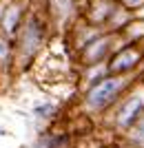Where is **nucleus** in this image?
Instances as JSON below:
<instances>
[{"mask_svg":"<svg viewBox=\"0 0 144 148\" xmlns=\"http://www.w3.org/2000/svg\"><path fill=\"white\" fill-rule=\"evenodd\" d=\"M124 86H126L124 75H111L109 73V75H104V77H100L98 82L91 84V88L84 95V104H87L89 111L100 113L104 108H109L120 97V93L124 91Z\"/></svg>","mask_w":144,"mask_h":148,"instance_id":"nucleus-1","label":"nucleus"},{"mask_svg":"<svg viewBox=\"0 0 144 148\" xmlns=\"http://www.w3.org/2000/svg\"><path fill=\"white\" fill-rule=\"evenodd\" d=\"M56 113V106L53 104H40L36 106V115H40V117H51Z\"/></svg>","mask_w":144,"mask_h":148,"instance_id":"nucleus-10","label":"nucleus"},{"mask_svg":"<svg viewBox=\"0 0 144 148\" xmlns=\"http://www.w3.org/2000/svg\"><path fill=\"white\" fill-rule=\"evenodd\" d=\"M133 137H135V142H138V144L144 146V115L140 117V122L133 126Z\"/></svg>","mask_w":144,"mask_h":148,"instance_id":"nucleus-9","label":"nucleus"},{"mask_svg":"<svg viewBox=\"0 0 144 148\" xmlns=\"http://www.w3.org/2000/svg\"><path fill=\"white\" fill-rule=\"evenodd\" d=\"M42 38H44L42 27L38 25V22H29V25H27V31H25V38H22V40H25V51L29 56L42 44Z\"/></svg>","mask_w":144,"mask_h":148,"instance_id":"nucleus-5","label":"nucleus"},{"mask_svg":"<svg viewBox=\"0 0 144 148\" xmlns=\"http://www.w3.org/2000/svg\"><path fill=\"white\" fill-rule=\"evenodd\" d=\"M111 36H98L93 38L91 42L80 51L82 56V62L87 64V66H95L98 62H104L111 58Z\"/></svg>","mask_w":144,"mask_h":148,"instance_id":"nucleus-4","label":"nucleus"},{"mask_svg":"<svg viewBox=\"0 0 144 148\" xmlns=\"http://www.w3.org/2000/svg\"><path fill=\"white\" fill-rule=\"evenodd\" d=\"M142 60H144V49L140 44L131 42L126 47H122V49L113 51L111 58L107 60V69L111 75H126L131 71H135L142 64Z\"/></svg>","mask_w":144,"mask_h":148,"instance_id":"nucleus-2","label":"nucleus"},{"mask_svg":"<svg viewBox=\"0 0 144 148\" xmlns=\"http://www.w3.org/2000/svg\"><path fill=\"white\" fill-rule=\"evenodd\" d=\"M142 115H144V95H131L120 106L118 115H115V124H118V128L129 130L140 122Z\"/></svg>","mask_w":144,"mask_h":148,"instance_id":"nucleus-3","label":"nucleus"},{"mask_svg":"<svg viewBox=\"0 0 144 148\" xmlns=\"http://www.w3.org/2000/svg\"><path fill=\"white\" fill-rule=\"evenodd\" d=\"M7 58H9V44L0 38V62H7Z\"/></svg>","mask_w":144,"mask_h":148,"instance_id":"nucleus-11","label":"nucleus"},{"mask_svg":"<svg viewBox=\"0 0 144 148\" xmlns=\"http://www.w3.org/2000/svg\"><path fill=\"white\" fill-rule=\"evenodd\" d=\"M18 20H20V9L18 7H11V9L5 13V20H2V27H5L7 33H13V31H16Z\"/></svg>","mask_w":144,"mask_h":148,"instance_id":"nucleus-6","label":"nucleus"},{"mask_svg":"<svg viewBox=\"0 0 144 148\" xmlns=\"http://www.w3.org/2000/svg\"><path fill=\"white\" fill-rule=\"evenodd\" d=\"M118 5L126 11H140L144 7V0H118Z\"/></svg>","mask_w":144,"mask_h":148,"instance_id":"nucleus-8","label":"nucleus"},{"mask_svg":"<svg viewBox=\"0 0 144 148\" xmlns=\"http://www.w3.org/2000/svg\"><path fill=\"white\" fill-rule=\"evenodd\" d=\"M51 9L56 13L67 16V13H71V9H73V0H51Z\"/></svg>","mask_w":144,"mask_h":148,"instance_id":"nucleus-7","label":"nucleus"}]
</instances>
